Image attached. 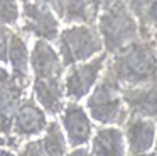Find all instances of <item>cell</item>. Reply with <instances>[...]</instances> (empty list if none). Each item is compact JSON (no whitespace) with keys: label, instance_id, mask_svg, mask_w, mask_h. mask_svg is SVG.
Masks as SVG:
<instances>
[{"label":"cell","instance_id":"cell-1","mask_svg":"<svg viewBox=\"0 0 157 156\" xmlns=\"http://www.w3.org/2000/svg\"><path fill=\"white\" fill-rule=\"evenodd\" d=\"M31 66L34 71V97L44 112L58 115L64 109V64L59 53L46 39H37L31 53Z\"/></svg>","mask_w":157,"mask_h":156},{"label":"cell","instance_id":"cell-2","mask_svg":"<svg viewBox=\"0 0 157 156\" xmlns=\"http://www.w3.org/2000/svg\"><path fill=\"white\" fill-rule=\"evenodd\" d=\"M105 73L120 87H135L157 80V44L149 39H137L110 54Z\"/></svg>","mask_w":157,"mask_h":156},{"label":"cell","instance_id":"cell-3","mask_svg":"<svg viewBox=\"0 0 157 156\" xmlns=\"http://www.w3.org/2000/svg\"><path fill=\"white\" fill-rule=\"evenodd\" d=\"M98 31L103 39V47L108 54L140 39L137 17L123 0H113L98 15Z\"/></svg>","mask_w":157,"mask_h":156},{"label":"cell","instance_id":"cell-4","mask_svg":"<svg viewBox=\"0 0 157 156\" xmlns=\"http://www.w3.org/2000/svg\"><path fill=\"white\" fill-rule=\"evenodd\" d=\"M86 109L93 121L103 125H123L130 117L120 85L106 73L100 81H96L93 93L86 100Z\"/></svg>","mask_w":157,"mask_h":156},{"label":"cell","instance_id":"cell-5","mask_svg":"<svg viewBox=\"0 0 157 156\" xmlns=\"http://www.w3.org/2000/svg\"><path fill=\"white\" fill-rule=\"evenodd\" d=\"M103 51V39L93 24H76L63 29L58 36V53L64 66L91 60Z\"/></svg>","mask_w":157,"mask_h":156},{"label":"cell","instance_id":"cell-6","mask_svg":"<svg viewBox=\"0 0 157 156\" xmlns=\"http://www.w3.org/2000/svg\"><path fill=\"white\" fill-rule=\"evenodd\" d=\"M22 2V32L34 34L39 39L54 41L59 36V22L48 3L39 0H21Z\"/></svg>","mask_w":157,"mask_h":156},{"label":"cell","instance_id":"cell-7","mask_svg":"<svg viewBox=\"0 0 157 156\" xmlns=\"http://www.w3.org/2000/svg\"><path fill=\"white\" fill-rule=\"evenodd\" d=\"M108 53H100L96 58L90 60L85 64H71V70L64 80V93L71 100H81L90 93L100 78V73L106 64Z\"/></svg>","mask_w":157,"mask_h":156},{"label":"cell","instance_id":"cell-8","mask_svg":"<svg viewBox=\"0 0 157 156\" xmlns=\"http://www.w3.org/2000/svg\"><path fill=\"white\" fill-rule=\"evenodd\" d=\"M27 83L15 78L5 68L0 66V132L12 134V124L19 105L22 102Z\"/></svg>","mask_w":157,"mask_h":156},{"label":"cell","instance_id":"cell-9","mask_svg":"<svg viewBox=\"0 0 157 156\" xmlns=\"http://www.w3.org/2000/svg\"><path fill=\"white\" fill-rule=\"evenodd\" d=\"M125 142L128 146V154H145L155 144L157 124L154 119L130 115L125 124Z\"/></svg>","mask_w":157,"mask_h":156},{"label":"cell","instance_id":"cell-10","mask_svg":"<svg viewBox=\"0 0 157 156\" xmlns=\"http://www.w3.org/2000/svg\"><path fill=\"white\" fill-rule=\"evenodd\" d=\"M120 90L130 115L157 121V80L135 87H120Z\"/></svg>","mask_w":157,"mask_h":156},{"label":"cell","instance_id":"cell-11","mask_svg":"<svg viewBox=\"0 0 157 156\" xmlns=\"http://www.w3.org/2000/svg\"><path fill=\"white\" fill-rule=\"evenodd\" d=\"M63 127L66 131V139H68L69 146H85L90 142L93 136V125L90 117L86 115L85 109L76 100L69 102L64 109H63L61 115Z\"/></svg>","mask_w":157,"mask_h":156},{"label":"cell","instance_id":"cell-12","mask_svg":"<svg viewBox=\"0 0 157 156\" xmlns=\"http://www.w3.org/2000/svg\"><path fill=\"white\" fill-rule=\"evenodd\" d=\"M48 127L44 109H41L32 98H25L21 102L12 124V134L17 139L31 138V136L41 134Z\"/></svg>","mask_w":157,"mask_h":156},{"label":"cell","instance_id":"cell-13","mask_svg":"<svg viewBox=\"0 0 157 156\" xmlns=\"http://www.w3.org/2000/svg\"><path fill=\"white\" fill-rule=\"evenodd\" d=\"M125 146H127V142H125L123 131H120L118 127H103V129H98L95 132V136H93L90 154L120 156L127 153Z\"/></svg>","mask_w":157,"mask_h":156},{"label":"cell","instance_id":"cell-14","mask_svg":"<svg viewBox=\"0 0 157 156\" xmlns=\"http://www.w3.org/2000/svg\"><path fill=\"white\" fill-rule=\"evenodd\" d=\"M52 10L66 24H93L96 20L86 0H59Z\"/></svg>","mask_w":157,"mask_h":156},{"label":"cell","instance_id":"cell-15","mask_svg":"<svg viewBox=\"0 0 157 156\" xmlns=\"http://www.w3.org/2000/svg\"><path fill=\"white\" fill-rule=\"evenodd\" d=\"M9 63L12 66V75L19 78L21 81L29 85V53H27V43L22 39L21 34L12 32L9 41Z\"/></svg>","mask_w":157,"mask_h":156},{"label":"cell","instance_id":"cell-16","mask_svg":"<svg viewBox=\"0 0 157 156\" xmlns=\"http://www.w3.org/2000/svg\"><path fill=\"white\" fill-rule=\"evenodd\" d=\"M68 139H66L64 132L61 131V125L59 122L52 121L48 122V127H46V134L42 138V144H44L46 154H66L68 151Z\"/></svg>","mask_w":157,"mask_h":156},{"label":"cell","instance_id":"cell-17","mask_svg":"<svg viewBox=\"0 0 157 156\" xmlns=\"http://www.w3.org/2000/svg\"><path fill=\"white\" fill-rule=\"evenodd\" d=\"M140 37L154 41L157 44V0H150L145 12L139 17Z\"/></svg>","mask_w":157,"mask_h":156},{"label":"cell","instance_id":"cell-18","mask_svg":"<svg viewBox=\"0 0 157 156\" xmlns=\"http://www.w3.org/2000/svg\"><path fill=\"white\" fill-rule=\"evenodd\" d=\"M19 3L17 0H0V24L15 26L19 22Z\"/></svg>","mask_w":157,"mask_h":156},{"label":"cell","instance_id":"cell-19","mask_svg":"<svg viewBox=\"0 0 157 156\" xmlns=\"http://www.w3.org/2000/svg\"><path fill=\"white\" fill-rule=\"evenodd\" d=\"M12 31L5 24H0V63L9 61V41H10Z\"/></svg>","mask_w":157,"mask_h":156},{"label":"cell","instance_id":"cell-20","mask_svg":"<svg viewBox=\"0 0 157 156\" xmlns=\"http://www.w3.org/2000/svg\"><path fill=\"white\" fill-rule=\"evenodd\" d=\"M19 154H29V156H42V154H46L42 139H36V141L25 142V146L22 148V151H19Z\"/></svg>","mask_w":157,"mask_h":156},{"label":"cell","instance_id":"cell-21","mask_svg":"<svg viewBox=\"0 0 157 156\" xmlns=\"http://www.w3.org/2000/svg\"><path fill=\"white\" fill-rule=\"evenodd\" d=\"M86 2H88V5H90V9H91L93 15H95V19H98L100 12L105 10L106 7L113 2V0H86Z\"/></svg>","mask_w":157,"mask_h":156},{"label":"cell","instance_id":"cell-22","mask_svg":"<svg viewBox=\"0 0 157 156\" xmlns=\"http://www.w3.org/2000/svg\"><path fill=\"white\" fill-rule=\"evenodd\" d=\"M71 154H90V149H83L81 146H79L78 149H75V151H71Z\"/></svg>","mask_w":157,"mask_h":156},{"label":"cell","instance_id":"cell-23","mask_svg":"<svg viewBox=\"0 0 157 156\" xmlns=\"http://www.w3.org/2000/svg\"><path fill=\"white\" fill-rule=\"evenodd\" d=\"M39 2H42V3H48V5H49V7H51V9H52V7H54L56 3L59 2V0H39Z\"/></svg>","mask_w":157,"mask_h":156},{"label":"cell","instance_id":"cell-24","mask_svg":"<svg viewBox=\"0 0 157 156\" xmlns=\"http://www.w3.org/2000/svg\"><path fill=\"white\" fill-rule=\"evenodd\" d=\"M154 146H155V149H154L152 153H154V154H157V136H155V144H154Z\"/></svg>","mask_w":157,"mask_h":156}]
</instances>
